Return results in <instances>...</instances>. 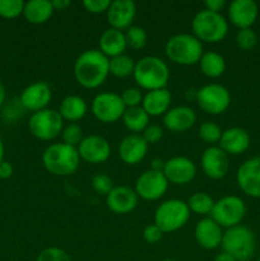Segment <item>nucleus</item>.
<instances>
[{
  "label": "nucleus",
  "instance_id": "nucleus-1",
  "mask_svg": "<svg viewBox=\"0 0 260 261\" xmlns=\"http://www.w3.org/2000/svg\"><path fill=\"white\" fill-rule=\"evenodd\" d=\"M110 74V59L96 48L86 50L74 63V76L82 87L88 89L102 86Z\"/></svg>",
  "mask_w": 260,
  "mask_h": 261
},
{
  "label": "nucleus",
  "instance_id": "nucleus-2",
  "mask_svg": "<svg viewBox=\"0 0 260 261\" xmlns=\"http://www.w3.org/2000/svg\"><path fill=\"white\" fill-rule=\"evenodd\" d=\"M134 81L145 91L166 88L170 81V68L157 56H144L135 63Z\"/></svg>",
  "mask_w": 260,
  "mask_h": 261
},
{
  "label": "nucleus",
  "instance_id": "nucleus-3",
  "mask_svg": "<svg viewBox=\"0 0 260 261\" xmlns=\"http://www.w3.org/2000/svg\"><path fill=\"white\" fill-rule=\"evenodd\" d=\"M79 162L78 149L65 143H54L43 150V167L55 176L73 175L78 170Z\"/></svg>",
  "mask_w": 260,
  "mask_h": 261
},
{
  "label": "nucleus",
  "instance_id": "nucleus-4",
  "mask_svg": "<svg viewBox=\"0 0 260 261\" xmlns=\"http://www.w3.org/2000/svg\"><path fill=\"white\" fill-rule=\"evenodd\" d=\"M167 58L178 65H194L203 56V42L191 33H177L166 42Z\"/></svg>",
  "mask_w": 260,
  "mask_h": 261
},
{
  "label": "nucleus",
  "instance_id": "nucleus-5",
  "mask_svg": "<svg viewBox=\"0 0 260 261\" xmlns=\"http://www.w3.org/2000/svg\"><path fill=\"white\" fill-rule=\"evenodd\" d=\"M194 36L200 42H221L228 33V22L221 13L199 10L191 20Z\"/></svg>",
  "mask_w": 260,
  "mask_h": 261
},
{
  "label": "nucleus",
  "instance_id": "nucleus-6",
  "mask_svg": "<svg viewBox=\"0 0 260 261\" xmlns=\"http://www.w3.org/2000/svg\"><path fill=\"white\" fill-rule=\"evenodd\" d=\"M221 246L223 252L231 255L236 261H247L256 249V239L251 229L240 224L223 232Z\"/></svg>",
  "mask_w": 260,
  "mask_h": 261
},
{
  "label": "nucleus",
  "instance_id": "nucleus-7",
  "mask_svg": "<svg viewBox=\"0 0 260 261\" xmlns=\"http://www.w3.org/2000/svg\"><path fill=\"white\" fill-rule=\"evenodd\" d=\"M190 213L186 201L180 199H168L162 201L155 209L154 224L163 233H172L188 223Z\"/></svg>",
  "mask_w": 260,
  "mask_h": 261
},
{
  "label": "nucleus",
  "instance_id": "nucleus-8",
  "mask_svg": "<svg viewBox=\"0 0 260 261\" xmlns=\"http://www.w3.org/2000/svg\"><path fill=\"white\" fill-rule=\"evenodd\" d=\"M246 216V204L240 196L227 195L214 203L211 218L222 228L240 226Z\"/></svg>",
  "mask_w": 260,
  "mask_h": 261
},
{
  "label": "nucleus",
  "instance_id": "nucleus-9",
  "mask_svg": "<svg viewBox=\"0 0 260 261\" xmlns=\"http://www.w3.org/2000/svg\"><path fill=\"white\" fill-rule=\"evenodd\" d=\"M28 127L37 139L53 140L63 133L64 120L58 110L47 107L38 112H33L28 121Z\"/></svg>",
  "mask_w": 260,
  "mask_h": 261
},
{
  "label": "nucleus",
  "instance_id": "nucleus-10",
  "mask_svg": "<svg viewBox=\"0 0 260 261\" xmlns=\"http://www.w3.org/2000/svg\"><path fill=\"white\" fill-rule=\"evenodd\" d=\"M196 102L204 112L209 115H221L231 105V93L219 83H209L196 91Z\"/></svg>",
  "mask_w": 260,
  "mask_h": 261
},
{
  "label": "nucleus",
  "instance_id": "nucleus-11",
  "mask_svg": "<svg viewBox=\"0 0 260 261\" xmlns=\"http://www.w3.org/2000/svg\"><path fill=\"white\" fill-rule=\"evenodd\" d=\"M91 110L93 116L105 124H112L122 119L125 107L121 96L115 92H101L92 99Z\"/></svg>",
  "mask_w": 260,
  "mask_h": 261
},
{
  "label": "nucleus",
  "instance_id": "nucleus-12",
  "mask_svg": "<svg viewBox=\"0 0 260 261\" xmlns=\"http://www.w3.org/2000/svg\"><path fill=\"white\" fill-rule=\"evenodd\" d=\"M168 181L161 171L147 170L135 181V193L138 198L148 201H154L162 198L168 189Z\"/></svg>",
  "mask_w": 260,
  "mask_h": 261
},
{
  "label": "nucleus",
  "instance_id": "nucleus-13",
  "mask_svg": "<svg viewBox=\"0 0 260 261\" xmlns=\"http://www.w3.org/2000/svg\"><path fill=\"white\" fill-rule=\"evenodd\" d=\"M236 181L242 193L260 199V157H252L241 163L236 173Z\"/></svg>",
  "mask_w": 260,
  "mask_h": 261
},
{
  "label": "nucleus",
  "instance_id": "nucleus-14",
  "mask_svg": "<svg viewBox=\"0 0 260 261\" xmlns=\"http://www.w3.org/2000/svg\"><path fill=\"white\" fill-rule=\"evenodd\" d=\"M81 160L92 165H99L106 162L111 155V147L107 139L101 135H88L84 137L81 144L76 147Z\"/></svg>",
  "mask_w": 260,
  "mask_h": 261
},
{
  "label": "nucleus",
  "instance_id": "nucleus-15",
  "mask_svg": "<svg viewBox=\"0 0 260 261\" xmlns=\"http://www.w3.org/2000/svg\"><path fill=\"white\" fill-rule=\"evenodd\" d=\"M166 178L173 185H186L196 176V166L188 157H172L165 162L163 168Z\"/></svg>",
  "mask_w": 260,
  "mask_h": 261
},
{
  "label": "nucleus",
  "instance_id": "nucleus-16",
  "mask_svg": "<svg viewBox=\"0 0 260 261\" xmlns=\"http://www.w3.org/2000/svg\"><path fill=\"white\" fill-rule=\"evenodd\" d=\"M200 162L203 172L212 180H221L228 173V154L217 145H211L204 150Z\"/></svg>",
  "mask_w": 260,
  "mask_h": 261
},
{
  "label": "nucleus",
  "instance_id": "nucleus-17",
  "mask_svg": "<svg viewBox=\"0 0 260 261\" xmlns=\"http://www.w3.org/2000/svg\"><path fill=\"white\" fill-rule=\"evenodd\" d=\"M53 98V92L46 82H35L23 89L20 94V103L28 111L38 112L47 109Z\"/></svg>",
  "mask_w": 260,
  "mask_h": 261
},
{
  "label": "nucleus",
  "instance_id": "nucleus-18",
  "mask_svg": "<svg viewBox=\"0 0 260 261\" xmlns=\"http://www.w3.org/2000/svg\"><path fill=\"white\" fill-rule=\"evenodd\" d=\"M107 22L115 30H127L132 27L137 15V5L133 0H114L107 9Z\"/></svg>",
  "mask_w": 260,
  "mask_h": 261
},
{
  "label": "nucleus",
  "instance_id": "nucleus-19",
  "mask_svg": "<svg viewBox=\"0 0 260 261\" xmlns=\"http://www.w3.org/2000/svg\"><path fill=\"white\" fill-rule=\"evenodd\" d=\"M259 15V7L254 0H233L228 7V19L240 30L251 28Z\"/></svg>",
  "mask_w": 260,
  "mask_h": 261
},
{
  "label": "nucleus",
  "instance_id": "nucleus-20",
  "mask_svg": "<svg viewBox=\"0 0 260 261\" xmlns=\"http://www.w3.org/2000/svg\"><path fill=\"white\" fill-rule=\"evenodd\" d=\"M138 195L129 186H115L106 196L107 208L115 214H127L138 205Z\"/></svg>",
  "mask_w": 260,
  "mask_h": 261
},
{
  "label": "nucleus",
  "instance_id": "nucleus-21",
  "mask_svg": "<svg viewBox=\"0 0 260 261\" xmlns=\"http://www.w3.org/2000/svg\"><path fill=\"white\" fill-rule=\"evenodd\" d=\"M148 144L140 134H129L120 142L119 157L126 165H138L148 153Z\"/></svg>",
  "mask_w": 260,
  "mask_h": 261
},
{
  "label": "nucleus",
  "instance_id": "nucleus-22",
  "mask_svg": "<svg viewBox=\"0 0 260 261\" xmlns=\"http://www.w3.org/2000/svg\"><path fill=\"white\" fill-rule=\"evenodd\" d=\"M195 240L200 247L205 250H216L221 246L223 231L212 218H203L195 226Z\"/></svg>",
  "mask_w": 260,
  "mask_h": 261
},
{
  "label": "nucleus",
  "instance_id": "nucleus-23",
  "mask_svg": "<svg viewBox=\"0 0 260 261\" xmlns=\"http://www.w3.org/2000/svg\"><path fill=\"white\" fill-rule=\"evenodd\" d=\"M250 142L251 139L246 130L233 126L223 130L218 147L228 155H239L249 149Z\"/></svg>",
  "mask_w": 260,
  "mask_h": 261
},
{
  "label": "nucleus",
  "instance_id": "nucleus-24",
  "mask_svg": "<svg viewBox=\"0 0 260 261\" xmlns=\"http://www.w3.org/2000/svg\"><path fill=\"white\" fill-rule=\"evenodd\" d=\"M196 122V114L189 106H176L163 115V125L170 132L184 133L194 126Z\"/></svg>",
  "mask_w": 260,
  "mask_h": 261
},
{
  "label": "nucleus",
  "instance_id": "nucleus-25",
  "mask_svg": "<svg viewBox=\"0 0 260 261\" xmlns=\"http://www.w3.org/2000/svg\"><path fill=\"white\" fill-rule=\"evenodd\" d=\"M172 96L167 88L148 91L143 96L142 107L149 116H161L170 110Z\"/></svg>",
  "mask_w": 260,
  "mask_h": 261
},
{
  "label": "nucleus",
  "instance_id": "nucleus-26",
  "mask_svg": "<svg viewBox=\"0 0 260 261\" xmlns=\"http://www.w3.org/2000/svg\"><path fill=\"white\" fill-rule=\"evenodd\" d=\"M127 47L125 32L110 27L99 37V51L109 59L122 55Z\"/></svg>",
  "mask_w": 260,
  "mask_h": 261
},
{
  "label": "nucleus",
  "instance_id": "nucleus-27",
  "mask_svg": "<svg viewBox=\"0 0 260 261\" xmlns=\"http://www.w3.org/2000/svg\"><path fill=\"white\" fill-rule=\"evenodd\" d=\"M54 5L53 2L48 0H30L24 3V9H23V15L25 19L33 24H42L46 23L51 17H53Z\"/></svg>",
  "mask_w": 260,
  "mask_h": 261
},
{
  "label": "nucleus",
  "instance_id": "nucleus-28",
  "mask_svg": "<svg viewBox=\"0 0 260 261\" xmlns=\"http://www.w3.org/2000/svg\"><path fill=\"white\" fill-rule=\"evenodd\" d=\"M87 110H88V106H87V102L84 101V98H82L81 96H76V94H70L61 101L60 107H59V114L61 115L63 120L75 122L86 116Z\"/></svg>",
  "mask_w": 260,
  "mask_h": 261
},
{
  "label": "nucleus",
  "instance_id": "nucleus-29",
  "mask_svg": "<svg viewBox=\"0 0 260 261\" xmlns=\"http://www.w3.org/2000/svg\"><path fill=\"white\" fill-rule=\"evenodd\" d=\"M201 73L208 78H219L226 70V60L216 51H206L199 60Z\"/></svg>",
  "mask_w": 260,
  "mask_h": 261
},
{
  "label": "nucleus",
  "instance_id": "nucleus-30",
  "mask_svg": "<svg viewBox=\"0 0 260 261\" xmlns=\"http://www.w3.org/2000/svg\"><path fill=\"white\" fill-rule=\"evenodd\" d=\"M149 115L144 111L142 106L130 107L125 110L122 115V121L124 125L133 132V134H138L140 132H144L145 127L149 125Z\"/></svg>",
  "mask_w": 260,
  "mask_h": 261
},
{
  "label": "nucleus",
  "instance_id": "nucleus-31",
  "mask_svg": "<svg viewBox=\"0 0 260 261\" xmlns=\"http://www.w3.org/2000/svg\"><path fill=\"white\" fill-rule=\"evenodd\" d=\"M214 199L212 198L209 194L204 193V191H198V193H194L190 198L188 199L186 204H188L189 209L193 213L199 214V216H206V214H211L213 211L214 206Z\"/></svg>",
  "mask_w": 260,
  "mask_h": 261
},
{
  "label": "nucleus",
  "instance_id": "nucleus-32",
  "mask_svg": "<svg viewBox=\"0 0 260 261\" xmlns=\"http://www.w3.org/2000/svg\"><path fill=\"white\" fill-rule=\"evenodd\" d=\"M134 69L135 61L129 55L122 54V55L110 59V74L116 78H126V76L133 75Z\"/></svg>",
  "mask_w": 260,
  "mask_h": 261
},
{
  "label": "nucleus",
  "instance_id": "nucleus-33",
  "mask_svg": "<svg viewBox=\"0 0 260 261\" xmlns=\"http://www.w3.org/2000/svg\"><path fill=\"white\" fill-rule=\"evenodd\" d=\"M125 38H126L127 47H132L133 50H140L147 43L148 35L144 28L133 24L125 32Z\"/></svg>",
  "mask_w": 260,
  "mask_h": 261
},
{
  "label": "nucleus",
  "instance_id": "nucleus-34",
  "mask_svg": "<svg viewBox=\"0 0 260 261\" xmlns=\"http://www.w3.org/2000/svg\"><path fill=\"white\" fill-rule=\"evenodd\" d=\"M222 129L218 124L213 121H205L199 127V138L208 144L214 145L219 143L222 137Z\"/></svg>",
  "mask_w": 260,
  "mask_h": 261
},
{
  "label": "nucleus",
  "instance_id": "nucleus-35",
  "mask_svg": "<svg viewBox=\"0 0 260 261\" xmlns=\"http://www.w3.org/2000/svg\"><path fill=\"white\" fill-rule=\"evenodd\" d=\"M24 9V2L22 0H0V17L17 18L18 15L23 14Z\"/></svg>",
  "mask_w": 260,
  "mask_h": 261
},
{
  "label": "nucleus",
  "instance_id": "nucleus-36",
  "mask_svg": "<svg viewBox=\"0 0 260 261\" xmlns=\"http://www.w3.org/2000/svg\"><path fill=\"white\" fill-rule=\"evenodd\" d=\"M236 43L240 50L250 51L256 46L257 36L252 28H244L240 30L236 35Z\"/></svg>",
  "mask_w": 260,
  "mask_h": 261
},
{
  "label": "nucleus",
  "instance_id": "nucleus-37",
  "mask_svg": "<svg viewBox=\"0 0 260 261\" xmlns=\"http://www.w3.org/2000/svg\"><path fill=\"white\" fill-rule=\"evenodd\" d=\"M83 130L78 124H70L66 127H64L61 133V139L65 144L71 145V147H78L81 142L83 140Z\"/></svg>",
  "mask_w": 260,
  "mask_h": 261
},
{
  "label": "nucleus",
  "instance_id": "nucleus-38",
  "mask_svg": "<svg viewBox=\"0 0 260 261\" xmlns=\"http://www.w3.org/2000/svg\"><path fill=\"white\" fill-rule=\"evenodd\" d=\"M92 188L99 195L107 196L115 186L114 182H112V178L109 175H106V173H98V175H96L92 178Z\"/></svg>",
  "mask_w": 260,
  "mask_h": 261
},
{
  "label": "nucleus",
  "instance_id": "nucleus-39",
  "mask_svg": "<svg viewBox=\"0 0 260 261\" xmlns=\"http://www.w3.org/2000/svg\"><path fill=\"white\" fill-rule=\"evenodd\" d=\"M36 261H71L68 252L59 247H46L38 254Z\"/></svg>",
  "mask_w": 260,
  "mask_h": 261
},
{
  "label": "nucleus",
  "instance_id": "nucleus-40",
  "mask_svg": "<svg viewBox=\"0 0 260 261\" xmlns=\"http://www.w3.org/2000/svg\"><path fill=\"white\" fill-rule=\"evenodd\" d=\"M121 99L124 102L125 107L130 109V107H138L142 106L143 102V93L140 92L139 88H135V87H129V88H125L121 92Z\"/></svg>",
  "mask_w": 260,
  "mask_h": 261
},
{
  "label": "nucleus",
  "instance_id": "nucleus-41",
  "mask_svg": "<svg viewBox=\"0 0 260 261\" xmlns=\"http://www.w3.org/2000/svg\"><path fill=\"white\" fill-rule=\"evenodd\" d=\"M110 5H111L110 0H84L83 2V7L86 8L87 12L93 13V14L106 13Z\"/></svg>",
  "mask_w": 260,
  "mask_h": 261
},
{
  "label": "nucleus",
  "instance_id": "nucleus-42",
  "mask_svg": "<svg viewBox=\"0 0 260 261\" xmlns=\"http://www.w3.org/2000/svg\"><path fill=\"white\" fill-rule=\"evenodd\" d=\"M142 137L144 138L148 144H154V143L160 142L162 139L163 130L160 125H148L144 132H143Z\"/></svg>",
  "mask_w": 260,
  "mask_h": 261
},
{
  "label": "nucleus",
  "instance_id": "nucleus-43",
  "mask_svg": "<svg viewBox=\"0 0 260 261\" xmlns=\"http://www.w3.org/2000/svg\"><path fill=\"white\" fill-rule=\"evenodd\" d=\"M163 236V232L155 226L154 223L148 224L143 229V239L148 242V244H157L158 241H161Z\"/></svg>",
  "mask_w": 260,
  "mask_h": 261
},
{
  "label": "nucleus",
  "instance_id": "nucleus-44",
  "mask_svg": "<svg viewBox=\"0 0 260 261\" xmlns=\"http://www.w3.org/2000/svg\"><path fill=\"white\" fill-rule=\"evenodd\" d=\"M226 2L224 0H205L204 2V9L211 10V12L221 13V10L223 9Z\"/></svg>",
  "mask_w": 260,
  "mask_h": 261
},
{
  "label": "nucleus",
  "instance_id": "nucleus-45",
  "mask_svg": "<svg viewBox=\"0 0 260 261\" xmlns=\"http://www.w3.org/2000/svg\"><path fill=\"white\" fill-rule=\"evenodd\" d=\"M13 175V166L9 162L3 161L0 163V178H9Z\"/></svg>",
  "mask_w": 260,
  "mask_h": 261
},
{
  "label": "nucleus",
  "instance_id": "nucleus-46",
  "mask_svg": "<svg viewBox=\"0 0 260 261\" xmlns=\"http://www.w3.org/2000/svg\"><path fill=\"white\" fill-rule=\"evenodd\" d=\"M165 162L166 161L161 160V158H154V160H152V162H150V170L161 171V172H163V168H165Z\"/></svg>",
  "mask_w": 260,
  "mask_h": 261
},
{
  "label": "nucleus",
  "instance_id": "nucleus-47",
  "mask_svg": "<svg viewBox=\"0 0 260 261\" xmlns=\"http://www.w3.org/2000/svg\"><path fill=\"white\" fill-rule=\"evenodd\" d=\"M53 5H54V9L55 10H58V9L63 10L70 5V2H69V0H54Z\"/></svg>",
  "mask_w": 260,
  "mask_h": 261
},
{
  "label": "nucleus",
  "instance_id": "nucleus-48",
  "mask_svg": "<svg viewBox=\"0 0 260 261\" xmlns=\"http://www.w3.org/2000/svg\"><path fill=\"white\" fill-rule=\"evenodd\" d=\"M213 261H236V260H235L231 255L226 254V252H221V254H218L216 257H214Z\"/></svg>",
  "mask_w": 260,
  "mask_h": 261
},
{
  "label": "nucleus",
  "instance_id": "nucleus-49",
  "mask_svg": "<svg viewBox=\"0 0 260 261\" xmlns=\"http://www.w3.org/2000/svg\"><path fill=\"white\" fill-rule=\"evenodd\" d=\"M4 101H5V88L3 82L0 81V107H2V105L4 103Z\"/></svg>",
  "mask_w": 260,
  "mask_h": 261
},
{
  "label": "nucleus",
  "instance_id": "nucleus-50",
  "mask_svg": "<svg viewBox=\"0 0 260 261\" xmlns=\"http://www.w3.org/2000/svg\"><path fill=\"white\" fill-rule=\"evenodd\" d=\"M3 158H4V144H3L2 139H0V163L3 162Z\"/></svg>",
  "mask_w": 260,
  "mask_h": 261
},
{
  "label": "nucleus",
  "instance_id": "nucleus-51",
  "mask_svg": "<svg viewBox=\"0 0 260 261\" xmlns=\"http://www.w3.org/2000/svg\"><path fill=\"white\" fill-rule=\"evenodd\" d=\"M162 261H176V260H172V259H165V260H162Z\"/></svg>",
  "mask_w": 260,
  "mask_h": 261
},
{
  "label": "nucleus",
  "instance_id": "nucleus-52",
  "mask_svg": "<svg viewBox=\"0 0 260 261\" xmlns=\"http://www.w3.org/2000/svg\"><path fill=\"white\" fill-rule=\"evenodd\" d=\"M256 261H260V256L259 257H257V260Z\"/></svg>",
  "mask_w": 260,
  "mask_h": 261
}]
</instances>
